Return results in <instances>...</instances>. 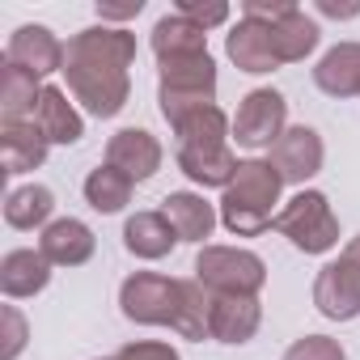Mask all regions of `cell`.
I'll return each instance as SVG.
<instances>
[{
    "label": "cell",
    "mask_w": 360,
    "mask_h": 360,
    "mask_svg": "<svg viewBox=\"0 0 360 360\" xmlns=\"http://www.w3.org/2000/svg\"><path fill=\"white\" fill-rule=\"evenodd\" d=\"M322 157H326V148H322V136L314 131V127H288L280 140H276V148H271V165L280 169V178L284 183H292V187H305L309 178L322 169Z\"/></svg>",
    "instance_id": "obj_9"
},
{
    "label": "cell",
    "mask_w": 360,
    "mask_h": 360,
    "mask_svg": "<svg viewBox=\"0 0 360 360\" xmlns=\"http://www.w3.org/2000/svg\"><path fill=\"white\" fill-rule=\"evenodd\" d=\"M343 255H347V259H352V263H356V267H360V238H352V242H347V246H343Z\"/></svg>",
    "instance_id": "obj_34"
},
{
    "label": "cell",
    "mask_w": 360,
    "mask_h": 360,
    "mask_svg": "<svg viewBox=\"0 0 360 360\" xmlns=\"http://www.w3.org/2000/svg\"><path fill=\"white\" fill-rule=\"evenodd\" d=\"M314 85L330 98H356L360 94V43L330 47L314 68Z\"/></svg>",
    "instance_id": "obj_21"
},
{
    "label": "cell",
    "mask_w": 360,
    "mask_h": 360,
    "mask_svg": "<svg viewBox=\"0 0 360 360\" xmlns=\"http://www.w3.org/2000/svg\"><path fill=\"white\" fill-rule=\"evenodd\" d=\"M115 360H183L169 343H157V339H140V343H127L115 352Z\"/></svg>",
    "instance_id": "obj_31"
},
{
    "label": "cell",
    "mask_w": 360,
    "mask_h": 360,
    "mask_svg": "<svg viewBox=\"0 0 360 360\" xmlns=\"http://www.w3.org/2000/svg\"><path fill=\"white\" fill-rule=\"evenodd\" d=\"M157 106L169 127H178L187 115L217 106V64L212 56H183V60H161L157 81Z\"/></svg>",
    "instance_id": "obj_3"
},
{
    "label": "cell",
    "mask_w": 360,
    "mask_h": 360,
    "mask_svg": "<svg viewBox=\"0 0 360 360\" xmlns=\"http://www.w3.org/2000/svg\"><path fill=\"white\" fill-rule=\"evenodd\" d=\"M267 30H271V47H276V60H280V64H297V60H305V56L318 47V39H322L318 22L305 18V9H292L288 18H280V22L267 26Z\"/></svg>",
    "instance_id": "obj_24"
},
{
    "label": "cell",
    "mask_w": 360,
    "mask_h": 360,
    "mask_svg": "<svg viewBox=\"0 0 360 360\" xmlns=\"http://www.w3.org/2000/svg\"><path fill=\"white\" fill-rule=\"evenodd\" d=\"M280 238H288L301 255H326L339 246V221L322 191H297L271 221Z\"/></svg>",
    "instance_id": "obj_4"
},
{
    "label": "cell",
    "mask_w": 360,
    "mask_h": 360,
    "mask_svg": "<svg viewBox=\"0 0 360 360\" xmlns=\"http://www.w3.org/2000/svg\"><path fill=\"white\" fill-rule=\"evenodd\" d=\"M47 136L39 131L34 119H18L0 127V161H5V174H30L47 161Z\"/></svg>",
    "instance_id": "obj_15"
},
{
    "label": "cell",
    "mask_w": 360,
    "mask_h": 360,
    "mask_svg": "<svg viewBox=\"0 0 360 360\" xmlns=\"http://www.w3.org/2000/svg\"><path fill=\"white\" fill-rule=\"evenodd\" d=\"M64 43L47 30V26H18L5 43V64H18L34 77L47 72H64Z\"/></svg>",
    "instance_id": "obj_10"
},
{
    "label": "cell",
    "mask_w": 360,
    "mask_h": 360,
    "mask_svg": "<svg viewBox=\"0 0 360 360\" xmlns=\"http://www.w3.org/2000/svg\"><path fill=\"white\" fill-rule=\"evenodd\" d=\"M119 309L136 326H178L183 309V280H169L157 271H136L119 284Z\"/></svg>",
    "instance_id": "obj_6"
},
{
    "label": "cell",
    "mask_w": 360,
    "mask_h": 360,
    "mask_svg": "<svg viewBox=\"0 0 360 360\" xmlns=\"http://www.w3.org/2000/svg\"><path fill=\"white\" fill-rule=\"evenodd\" d=\"M34 123H39V131L47 136V144H77V140L85 136V119H81V110H77V106L68 102V94L56 89V85L43 89V102H39Z\"/></svg>",
    "instance_id": "obj_22"
},
{
    "label": "cell",
    "mask_w": 360,
    "mask_h": 360,
    "mask_svg": "<svg viewBox=\"0 0 360 360\" xmlns=\"http://www.w3.org/2000/svg\"><path fill=\"white\" fill-rule=\"evenodd\" d=\"M263 322L259 297H212V339L217 343H250Z\"/></svg>",
    "instance_id": "obj_20"
},
{
    "label": "cell",
    "mask_w": 360,
    "mask_h": 360,
    "mask_svg": "<svg viewBox=\"0 0 360 360\" xmlns=\"http://www.w3.org/2000/svg\"><path fill=\"white\" fill-rule=\"evenodd\" d=\"M280 360H347V352H343V343L330 339V335H305V339H297Z\"/></svg>",
    "instance_id": "obj_27"
},
{
    "label": "cell",
    "mask_w": 360,
    "mask_h": 360,
    "mask_svg": "<svg viewBox=\"0 0 360 360\" xmlns=\"http://www.w3.org/2000/svg\"><path fill=\"white\" fill-rule=\"evenodd\" d=\"M314 305L330 322L360 318V267L347 255H339L335 263H326L318 271V280H314Z\"/></svg>",
    "instance_id": "obj_8"
},
{
    "label": "cell",
    "mask_w": 360,
    "mask_h": 360,
    "mask_svg": "<svg viewBox=\"0 0 360 360\" xmlns=\"http://www.w3.org/2000/svg\"><path fill=\"white\" fill-rule=\"evenodd\" d=\"M288 131V102L280 89H250L233 115V140L242 148H276V140Z\"/></svg>",
    "instance_id": "obj_7"
},
{
    "label": "cell",
    "mask_w": 360,
    "mask_h": 360,
    "mask_svg": "<svg viewBox=\"0 0 360 360\" xmlns=\"http://www.w3.org/2000/svg\"><path fill=\"white\" fill-rule=\"evenodd\" d=\"M51 280V263L43 259V250H9L5 259H0V292H5L9 301H22V297H34L43 292Z\"/></svg>",
    "instance_id": "obj_17"
},
{
    "label": "cell",
    "mask_w": 360,
    "mask_h": 360,
    "mask_svg": "<svg viewBox=\"0 0 360 360\" xmlns=\"http://www.w3.org/2000/svg\"><path fill=\"white\" fill-rule=\"evenodd\" d=\"M110 360H115V356H110Z\"/></svg>",
    "instance_id": "obj_35"
},
{
    "label": "cell",
    "mask_w": 360,
    "mask_h": 360,
    "mask_svg": "<svg viewBox=\"0 0 360 360\" xmlns=\"http://www.w3.org/2000/svg\"><path fill=\"white\" fill-rule=\"evenodd\" d=\"M136 64V34L119 26H89L68 39L64 77L72 102H81L94 119H115L131 98L127 68Z\"/></svg>",
    "instance_id": "obj_1"
},
{
    "label": "cell",
    "mask_w": 360,
    "mask_h": 360,
    "mask_svg": "<svg viewBox=\"0 0 360 360\" xmlns=\"http://www.w3.org/2000/svg\"><path fill=\"white\" fill-rule=\"evenodd\" d=\"M225 51H229V60H233L242 72H250V77H263V72H276V68H280L276 47H271V30H267L263 22H246V18H242V22L229 30Z\"/></svg>",
    "instance_id": "obj_14"
},
{
    "label": "cell",
    "mask_w": 360,
    "mask_h": 360,
    "mask_svg": "<svg viewBox=\"0 0 360 360\" xmlns=\"http://www.w3.org/2000/svg\"><path fill=\"white\" fill-rule=\"evenodd\" d=\"M195 280L212 297H259L267 284V263L242 246H204L195 259Z\"/></svg>",
    "instance_id": "obj_5"
},
{
    "label": "cell",
    "mask_w": 360,
    "mask_h": 360,
    "mask_svg": "<svg viewBox=\"0 0 360 360\" xmlns=\"http://www.w3.org/2000/svg\"><path fill=\"white\" fill-rule=\"evenodd\" d=\"M123 246H127V255H136V259H144V263H157V259L174 255L178 233H174V225L165 221V212H136V217H127V225H123Z\"/></svg>",
    "instance_id": "obj_18"
},
{
    "label": "cell",
    "mask_w": 360,
    "mask_h": 360,
    "mask_svg": "<svg viewBox=\"0 0 360 360\" xmlns=\"http://www.w3.org/2000/svg\"><path fill=\"white\" fill-rule=\"evenodd\" d=\"M43 77L18 68V64H5L0 68V115L5 123H18L26 115H39V102H43Z\"/></svg>",
    "instance_id": "obj_23"
},
{
    "label": "cell",
    "mask_w": 360,
    "mask_h": 360,
    "mask_svg": "<svg viewBox=\"0 0 360 360\" xmlns=\"http://www.w3.org/2000/svg\"><path fill=\"white\" fill-rule=\"evenodd\" d=\"M238 157L229 148V140H208V144H178V169L200 187H229L238 174Z\"/></svg>",
    "instance_id": "obj_12"
},
{
    "label": "cell",
    "mask_w": 360,
    "mask_h": 360,
    "mask_svg": "<svg viewBox=\"0 0 360 360\" xmlns=\"http://www.w3.org/2000/svg\"><path fill=\"white\" fill-rule=\"evenodd\" d=\"M318 13H322V18H356L360 5H335V0H318Z\"/></svg>",
    "instance_id": "obj_33"
},
{
    "label": "cell",
    "mask_w": 360,
    "mask_h": 360,
    "mask_svg": "<svg viewBox=\"0 0 360 360\" xmlns=\"http://www.w3.org/2000/svg\"><path fill=\"white\" fill-rule=\"evenodd\" d=\"M292 9H301V5H292V0H246V5H242V18H246V22L276 26V22L288 18Z\"/></svg>",
    "instance_id": "obj_30"
},
{
    "label": "cell",
    "mask_w": 360,
    "mask_h": 360,
    "mask_svg": "<svg viewBox=\"0 0 360 360\" xmlns=\"http://www.w3.org/2000/svg\"><path fill=\"white\" fill-rule=\"evenodd\" d=\"M144 9V0H127V5H106V0H98V18L102 22H127Z\"/></svg>",
    "instance_id": "obj_32"
},
{
    "label": "cell",
    "mask_w": 360,
    "mask_h": 360,
    "mask_svg": "<svg viewBox=\"0 0 360 360\" xmlns=\"http://www.w3.org/2000/svg\"><path fill=\"white\" fill-rule=\"evenodd\" d=\"M161 212H165V221L174 225V233H178V242H204V238H212V229H217V208L204 200V195H195V191H169L165 200H161Z\"/></svg>",
    "instance_id": "obj_16"
},
{
    "label": "cell",
    "mask_w": 360,
    "mask_h": 360,
    "mask_svg": "<svg viewBox=\"0 0 360 360\" xmlns=\"http://www.w3.org/2000/svg\"><path fill=\"white\" fill-rule=\"evenodd\" d=\"M148 43H153L157 64H161V60H183V56H208V30H200V26L187 22L183 13L157 18Z\"/></svg>",
    "instance_id": "obj_19"
},
{
    "label": "cell",
    "mask_w": 360,
    "mask_h": 360,
    "mask_svg": "<svg viewBox=\"0 0 360 360\" xmlns=\"http://www.w3.org/2000/svg\"><path fill=\"white\" fill-rule=\"evenodd\" d=\"M39 250H43V259H47L51 267H81V263L94 259L98 238H94V229H89L85 221L64 217V221H51V225L43 229Z\"/></svg>",
    "instance_id": "obj_13"
},
{
    "label": "cell",
    "mask_w": 360,
    "mask_h": 360,
    "mask_svg": "<svg viewBox=\"0 0 360 360\" xmlns=\"http://www.w3.org/2000/svg\"><path fill=\"white\" fill-rule=\"evenodd\" d=\"M51 212H56V195L43 187V183H30V187H18L9 191L5 200V225L9 229H47L51 225Z\"/></svg>",
    "instance_id": "obj_26"
},
{
    "label": "cell",
    "mask_w": 360,
    "mask_h": 360,
    "mask_svg": "<svg viewBox=\"0 0 360 360\" xmlns=\"http://www.w3.org/2000/svg\"><path fill=\"white\" fill-rule=\"evenodd\" d=\"M161 157L165 153H161L157 136L144 131V127H123L106 144V165H115L119 174H127L131 183H148V178L161 169Z\"/></svg>",
    "instance_id": "obj_11"
},
{
    "label": "cell",
    "mask_w": 360,
    "mask_h": 360,
    "mask_svg": "<svg viewBox=\"0 0 360 360\" xmlns=\"http://www.w3.org/2000/svg\"><path fill=\"white\" fill-rule=\"evenodd\" d=\"M174 13H183L200 30H212V26H225L229 22V5H225V0H178Z\"/></svg>",
    "instance_id": "obj_29"
},
{
    "label": "cell",
    "mask_w": 360,
    "mask_h": 360,
    "mask_svg": "<svg viewBox=\"0 0 360 360\" xmlns=\"http://www.w3.org/2000/svg\"><path fill=\"white\" fill-rule=\"evenodd\" d=\"M131 178L127 174H119L115 165H98V169H89V178H85V204L94 208V212H102V217H115V212H123L127 204H131Z\"/></svg>",
    "instance_id": "obj_25"
},
{
    "label": "cell",
    "mask_w": 360,
    "mask_h": 360,
    "mask_svg": "<svg viewBox=\"0 0 360 360\" xmlns=\"http://www.w3.org/2000/svg\"><path fill=\"white\" fill-rule=\"evenodd\" d=\"M280 191H284V178L271 161H263V157L242 161L233 183L221 195V225L238 238H259L276 221Z\"/></svg>",
    "instance_id": "obj_2"
},
{
    "label": "cell",
    "mask_w": 360,
    "mask_h": 360,
    "mask_svg": "<svg viewBox=\"0 0 360 360\" xmlns=\"http://www.w3.org/2000/svg\"><path fill=\"white\" fill-rule=\"evenodd\" d=\"M0 326H5V335H0V360H18L22 347H26V339H30V326H26L22 309L5 305V309H0Z\"/></svg>",
    "instance_id": "obj_28"
}]
</instances>
